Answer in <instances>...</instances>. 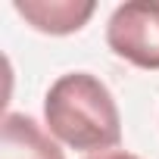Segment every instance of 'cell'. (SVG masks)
<instances>
[{
	"instance_id": "4",
	"label": "cell",
	"mask_w": 159,
	"mask_h": 159,
	"mask_svg": "<svg viewBox=\"0 0 159 159\" xmlns=\"http://www.w3.org/2000/svg\"><path fill=\"white\" fill-rule=\"evenodd\" d=\"M0 159H66L59 143L25 112H7L0 125Z\"/></svg>"
},
{
	"instance_id": "1",
	"label": "cell",
	"mask_w": 159,
	"mask_h": 159,
	"mask_svg": "<svg viewBox=\"0 0 159 159\" xmlns=\"http://www.w3.org/2000/svg\"><path fill=\"white\" fill-rule=\"evenodd\" d=\"M50 134L81 153H106L122 140V116L112 91L91 72H66L44 97Z\"/></svg>"
},
{
	"instance_id": "3",
	"label": "cell",
	"mask_w": 159,
	"mask_h": 159,
	"mask_svg": "<svg viewBox=\"0 0 159 159\" xmlns=\"http://www.w3.org/2000/svg\"><path fill=\"white\" fill-rule=\"evenodd\" d=\"M13 10L41 34H72L81 31L94 16V0H16Z\"/></svg>"
},
{
	"instance_id": "5",
	"label": "cell",
	"mask_w": 159,
	"mask_h": 159,
	"mask_svg": "<svg viewBox=\"0 0 159 159\" xmlns=\"http://www.w3.org/2000/svg\"><path fill=\"white\" fill-rule=\"evenodd\" d=\"M88 159H140V156H134V153H128V150H106V153H94V156H88Z\"/></svg>"
},
{
	"instance_id": "2",
	"label": "cell",
	"mask_w": 159,
	"mask_h": 159,
	"mask_svg": "<svg viewBox=\"0 0 159 159\" xmlns=\"http://www.w3.org/2000/svg\"><path fill=\"white\" fill-rule=\"evenodd\" d=\"M106 44L119 59L147 72H159V3H119L106 22Z\"/></svg>"
}]
</instances>
